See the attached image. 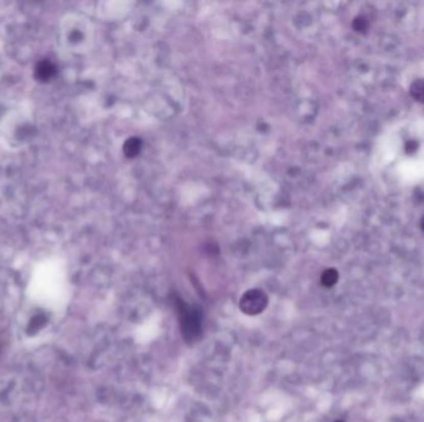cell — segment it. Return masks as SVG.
Returning a JSON list of instances; mask_svg holds the SVG:
<instances>
[{"label": "cell", "mask_w": 424, "mask_h": 422, "mask_svg": "<svg viewBox=\"0 0 424 422\" xmlns=\"http://www.w3.org/2000/svg\"><path fill=\"white\" fill-rule=\"evenodd\" d=\"M179 317H180L181 334L186 342L197 340L203 333V316L197 308L187 306L183 301L178 303Z\"/></svg>", "instance_id": "6da1fadb"}, {"label": "cell", "mask_w": 424, "mask_h": 422, "mask_svg": "<svg viewBox=\"0 0 424 422\" xmlns=\"http://www.w3.org/2000/svg\"><path fill=\"white\" fill-rule=\"evenodd\" d=\"M268 305V297L264 291L258 288H252L242 295L239 300V308L243 313L250 316H256L265 310Z\"/></svg>", "instance_id": "7a4b0ae2"}, {"label": "cell", "mask_w": 424, "mask_h": 422, "mask_svg": "<svg viewBox=\"0 0 424 422\" xmlns=\"http://www.w3.org/2000/svg\"><path fill=\"white\" fill-rule=\"evenodd\" d=\"M57 68L56 66L51 62L50 60H41L36 63L35 69H34V76L36 81L41 83H47L56 76Z\"/></svg>", "instance_id": "3957f363"}, {"label": "cell", "mask_w": 424, "mask_h": 422, "mask_svg": "<svg viewBox=\"0 0 424 422\" xmlns=\"http://www.w3.org/2000/svg\"><path fill=\"white\" fill-rule=\"evenodd\" d=\"M141 147H143V141L140 138L132 137L124 143L123 151L127 157H135L140 152Z\"/></svg>", "instance_id": "277c9868"}, {"label": "cell", "mask_w": 424, "mask_h": 422, "mask_svg": "<svg viewBox=\"0 0 424 422\" xmlns=\"http://www.w3.org/2000/svg\"><path fill=\"white\" fill-rule=\"evenodd\" d=\"M321 285L325 286V287H333L334 285L336 284L337 280H339V273L335 270V269H328L322 273L321 275Z\"/></svg>", "instance_id": "5b68a950"}, {"label": "cell", "mask_w": 424, "mask_h": 422, "mask_svg": "<svg viewBox=\"0 0 424 422\" xmlns=\"http://www.w3.org/2000/svg\"><path fill=\"white\" fill-rule=\"evenodd\" d=\"M411 95L414 100L424 104V80H417L411 86Z\"/></svg>", "instance_id": "8992f818"}, {"label": "cell", "mask_w": 424, "mask_h": 422, "mask_svg": "<svg viewBox=\"0 0 424 422\" xmlns=\"http://www.w3.org/2000/svg\"><path fill=\"white\" fill-rule=\"evenodd\" d=\"M353 26L355 30L359 31V33H365V31L368 29V21H367V19H365V17L359 16L354 20Z\"/></svg>", "instance_id": "52a82bcc"}, {"label": "cell", "mask_w": 424, "mask_h": 422, "mask_svg": "<svg viewBox=\"0 0 424 422\" xmlns=\"http://www.w3.org/2000/svg\"><path fill=\"white\" fill-rule=\"evenodd\" d=\"M405 150L407 152H408V154H412V152H414L415 150H417V143H415V141H413V140L408 141V143L406 144Z\"/></svg>", "instance_id": "ba28073f"}, {"label": "cell", "mask_w": 424, "mask_h": 422, "mask_svg": "<svg viewBox=\"0 0 424 422\" xmlns=\"http://www.w3.org/2000/svg\"><path fill=\"white\" fill-rule=\"evenodd\" d=\"M422 228H423V230H424V218H423V221H422Z\"/></svg>", "instance_id": "9c48e42d"}, {"label": "cell", "mask_w": 424, "mask_h": 422, "mask_svg": "<svg viewBox=\"0 0 424 422\" xmlns=\"http://www.w3.org/2000/svg\"><path fill=\"white\" fill-rule=\"evenodd\" d=\"M335 422H344V421H340V420H337V421H335Z\"/></svg>", "instance_id": "30bf717a"}]
</instances>
